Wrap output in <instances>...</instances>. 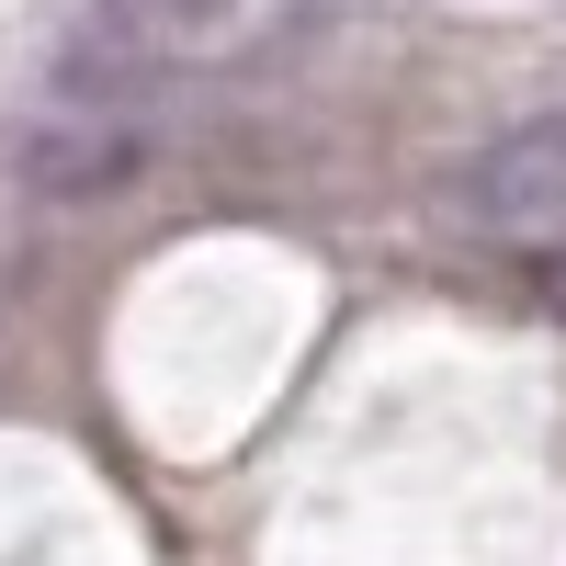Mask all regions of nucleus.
<instances>
[{
    "label": "nucleus",
    "instance_id": "f03ea898",
    "mask_svg": "<svg viewBox=\"0 0 566 566\" xmlns=\"http://www.w3.org/2000/svg\"><path fill=\"white\" fill-rule=\"evenodd\" d=\"M136 170H148V125H136V103H57V114H34L23 148H12V181L34 205H57V216L114 205Z\"/></svg>",
    "mask_w": 566,
    "mask_h": 566
},
{
    "label": "nucleus",
    "instance_id": "7ed1b4c3",
    "mask_svg": "<svg viewBox=\"0 0 566 566\" xmlns=\"http://www.w3.org/2000/svg\"><path fill=\"white\" fill-rule=\"evenodd\" d=\"M125 23H148V34H205V23H227L239 0H114Z\"/></svg>",
    "mask_w": 566,
    "mask_h": 566
},
{
    "label": "nucleus",
    "instance_id": "f257e3e1",
    "mask_svg": "<svg viewBox=\"0 0 566 566\" xmlns=\"http://www.w3.org/2000/svg\"><path fill=\"white\" fill-rule=\"evenodd\" d=\"M442 205L476 239H555L566 227V114H510L453 159Z\"/></svg>",
    "mask_w": 566,
    "mask_h": 566
}]
</instances>
